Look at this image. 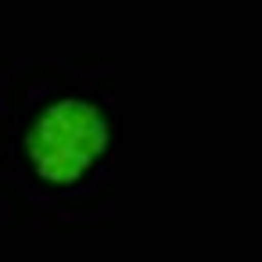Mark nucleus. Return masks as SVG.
<instances>
[{
    "label": "nucleus",
    "mask_w": 262,
    "mask_h": 262,
    "mask_svg": "<svg viewBox=\"0 0 262 262\" xmlns=\"http://www.w3.org/2000/svg\"><path fill=\"white\" fill-rule=\"evenodd\" d=\"M108 119L94 101L61 97L33 119L26 151L40 176L69 183L90 169V162L108 147Z\"/></svg>",
    "instance_id": "obj_1"
}]
</instances>
